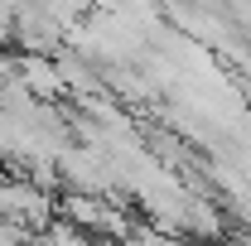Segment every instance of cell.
Wrapping results in <instances>:
<instances>
[{
  "mask_svg": "<svg viewBox=\"0 0 251 246\" xmlns=\"http://www.w3.org/2000/svg\"><path fill=\"white\" fill-rule=\"evenodd\" d=\"M179 232L188 242H222L227 237V213H222L213 198H184V213H179Z\"/></svg>",
  "mask_w": 251,
  "mask_h": 246,
  "instance_id": "6da1fadb",
  "label": "cell"
},
{
  "mask_svg": "<svg viewBox=\"0 0 251 246\" xmlns=\"http://www.w3.org/2000/svg\"><path fill=\"white\" fill-rule=\"evenodd\" d=\"M39 242H44V246H97V237H87L82 227H73V222L53 217V222L39 232Z\"/></svg>",
  "mask_w": 251,
  "mask_h": 246,
  "instance_id": "7a4b0ae2",
  "label": "cell"
}]
</instances>
